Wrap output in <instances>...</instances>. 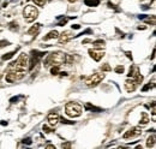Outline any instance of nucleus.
<instances>
[{
    "label": "nucleus",
    "instance_id": "f257e3e1",
    "mask_svg": "<svg viewBox=\"0 0 156 149\" xmlns=\"http://www.w3.org/2000/svg\"><path fill=\"white\" fill-rule=\"evenodd\" d=\"M65 53L62 52H55V53H49L47 58L44 59V67H51V66H60L61 64L65 63Z\"/></svg>",
    "mask_w": 156,
    "mask_h": 149
},
{
    "label": "nucleus",
    "instance_id": "f03ea898",
    "mask_svg": "<svg viewBox=\"0 0 156 149\" xmlns=\"http://www.w3.org/2000/svg\"><path fill=\"white\" fill-rule=\"evenodd\" d=\"M29 67V56L25 53H20L16 61L11 63L9 66V70H16V71H27Z\"/></svg>",
    "mask_w": 156,
    "mask_h": 149
},
{
    "label": "nucleus",
    "instance_id": "7ed1b4c3",
    "mask_svg": "<svg viewBox=\"0 0 156 149\" xmlns=\"http://www.w3.org/2000/svg\"><path fill=\"white\" fill-rule=\"evenodd\" d=\"M39 16V10L34 6V5H27L23 10V17L25 19V22L31 23Z\"/></svg>",
    "mask_w": 156,
    "mask_h": 149
},
{
    "label": "nucleus",
    "instance_id": "20e7f679",
    "mask_svg": "<svg viewBox=\"0 0 156 149\" xmlns=\"http://www.w3.org/2000/svg\"><path fill=\"white\" fill-rule=\"evenodd\" d=\"M82 112H83L82 106L76 102H69L65 106V113L71 118H77L82 114Z\"/></svg>",
    "mask_w": 156,
    "mask_h": 149
},
{
    "label": "nucleus",
    "instance_id": "39448f33",
    "mask_svg": "<svg viewBox=\"0 0 156 149\" xmlns=\"http://www.w3.org/2000/svg\"><path fill=\"white\" fill-rule=\"evenodd\" d=\"M103 78H105L103 71H102V74H101V72L93 74L90 77L87 78V81H85V85H87V87H96L98 84H100V83L103 81Z\"/></svg>",
    "mask_w": 156,
    "mask_h": 149
},
{
    "label": "nucleus",
    "instance_id": "423d86ee",
    "mask_svg": "<svg viewBox=\"0 0 156 149\" xmlns=\"http://www.w3.org/2000/svg\"><path fill=\"white\" fill-rule=\"evenodd\" d=\"M25 76V71H16V70H9V72L5 76L6 82L9 83H13L16 81H20Z\"/></svg>",
    "mask_w": 156,
    "mask_h": 149
},
{
    "label": "nucleus",
    "instance_id": "0eeeda50",
    "mask_svg": "<svg viewBox=\"0 0 156 149\" xmlns=\"http://www.w3.org/2000/svg\"><path fill=\"white\" fill-rule=\"evenodd\" d=\"M43 56H44L43 52H34V51H33V52H31V56H30V59H29V69L33 70L34 66L39 63L40 59Z\"/></svg>",
    "mask_w": 156,
    "mask_h": 149
},
{
    "label": "nucleus",
    "instance_id": "6e6552de",
    "mask_svg": "<svg viewBox=\"0 0 156 149\" xmlns=\"http://www.w3.org/2000/svg\"><path fill=\"white\" fill-rule=\"evenodd\" d=\"M142 133V130L138 126H135V128H131L130 130H127L124 135H122V138L124 140H129V138H133V137H137Z\"/></svg>",
    "mask_w": 156,
    "mask_h": 149
},
{
    "label": "nucleus",
    "instance_id": "1a4fd4ad",
    "mask_svg": "<svg viewBox=\"0 0 156 149\" xmlns=\"http://www.w3.org/2000/svg\"><path fill=\"white\" fill-rule=\"evenodd\" d=\"M137 85H138V82H137L135 78H129V79L125 81V89L129 93L135 92L137 89Z\"/></svg>",
    "mask_w": 156,
    "mask_h": 149
},
{
    "label": "nucleus",
    "instance_id": "9d476101",
    "mask_svg": "<svg viewBox=\"0 0 156 149\" xmlns=\"http://www.w3.org/2000/svg\"><path fill=\"white\" fill-rule=\"evenodd\" d=\"M72 37H73V33H72L71 30H65L62 34H60V35L58 36L59 43H60V45H62V43H67Z\"/></svg>",
    "mask_w": 156,
    "mask_h": 149
},
{
    "label": "nucleus",
    "instance_id": "9b49d317",
    "mask_svg": "<svg viewBox=\"0 0 156 149\" xmlns=\"http://www.w3.org/2000/svg\"><path fill=\"white\" fill-rule=\"evenodd\" d=\"M89 56H91L95 61H100L103 56H105V52L101 51L100 48H95V49H89Z\"/></svg>",
    "mask_w": 156,
    "mask_h": 149
},
{
    "label": "nucleus",
    "instance_id": "f8f14e48",
    "mask_svg": "<svg viewBox=\"0 0 156 149\" xmlns=\"http://www.w3.org/2000/svg\"><path fill=\"white\" fill-rule=\"evenodd\" d=\"M47 122H48V124H49L51 126H55V125L59 123L58 113H55V112L49 113V114H48V117H47Z\"/></svg>",
    "mask_w": 156,
    "mask_h": 149
},
{
    "label": "nucleus",
    "instance_id": "ddd939ff",
    "mask_svg": "<svg viewBox=\"0 0 156 149\" xmlns=\"http://www.w3.org/2000/svg\"><path fill=\"white\" fill-rule=\"evenodd\" d=\"M40 29H41V24H35V25H33L29 30H28V35H31V36H36V34H39Z\"/></svg>",
    "mask_w": 156,
    "mask_h": 149
},
{
    "label": "nucleus",
    "instance_id": "4468645a",
    "mask_svg": "<svg viewBox=\"0 0 156 149\" xmlns=\"http://www.w3.org/2000/svg\"><path fill=\"white\" fill-rule=\"evenodd\" d=\"M59 36V33L57 30H52L51 33H48V35H46V36L43 37V41H48V40H51V38H58Z\"/></svg>",
    "mask_w": 156,
    "mask_h": 149
},
{
    "label": "nucleus",
    "instance_id": "2eb2a0df",
    "mask_svg": "<svg viewBox=\"0 0 156 149\" xmlns=\"http://www.w3.org/2000/svg\"><path fill=\"white\" fill-rule=\"evenodd\" d=\"M147 147L148 148L155 147V135H151L150 137H148V140H147Z\"/></svg>",
    "mask_w": 156,
    "mask_h": 149
},
{
    "label": "nucleus",
    "instance_id": "dca6fc26",
    "mask_svg": "<svg viewBox=\"0 0 156 149\" xmlns=\"http://www.w3.org/2000/svg\"><path fill=\"white\" fill-rule=\"evenodd\" d=\"M149 122H150V119H149L148 114H147L145 112H143V113H142V119H140L139 124H140V125H147Z\"/></svg>",
    "mask_w": 156,
    "mask_h": 149
},
{
    "label": "nucleus",
    "instance_id": "f3484780",
    "mask_svg": "<svg viewBox=\"0 0 156 149\" xmlns=\"http://www.w3.org/2000/svg\"><path fill=\"white\" fill-rule=\"evenodd\" d=\"M87 6H98L100 4V0H84Z\"/></svg>",
    "mask_w": 156,
    "mask_h": 149
},
{
    "label": "nucleus",
    "instance_id": "a211bd4d",
    "mask_svg": "<svg viewBox=\"0 0 156 149\" xmlns=\"http://www.w3.org/2000/svg\"><path fill=\"white\" fill-rule=\"evenodd\" d=\"M93 46H94V47H96V48L105 47V41H103V40H98V41H94V42H93Z\"/></svg>",
    "mask_w": 156,
    "mask_h": 149
},
{
    "label": "nucleus",
    "instance_id": "6ab92c4d",
    "mask_svg": "<svg viewBox=\"0 0 156 149\" xmlns=\"http://www.w3.org/2000/svg\"><path fill=\"white\" fill-rule=\"evenodd\" d=\"M34 2H35V5H37V6H44L47 2H48V0H33Z\"/></svg>",
    "mask_w": 156,
    "mask_h": 149
},
{
    "label": "nucleus",
    "instance_id": "aec40b11",
    "mask_svg": "<svg viewBox=\"0 0 156 149\" xmlns=\"http://www.w3.org/2000/svg\"><path fill=\"white\" fill-rule=\"evenodd\" d=\"M60 66H51V74H58L59 71H60V69H59Z\"/></svg>",
    "mask_w": 156,
    "mask_h": 149
},
{
    "label": "nucleus",
    "instance_id": "412c9836",
    "mask_svg": "<svg viewBox=\"0 0 156 149\" xmlns=\"http://www.w3.org/2000/svg\"><path fill=\"white\" fill-rule=\"evenodd\" d=\"M16 54V51L15 52H10V53H7L6 56H2V60H7V59H10V58H12V56Z\"/></svg>",
    "mask_w": 156,
    "mask_h": 149
},
{
    "label": "nucleus",
    "instance_id": "4be33fe9",
    "mask_svg": "<svg viewBox=\"0 0 156 149\" xmlns=\"http://www.w3.org/2000/svg\"><path fill=\"white\" fill-rule=\"evenodd\" d=\"M117 74H124V71H125V69H124V66H121V65H119L115 67V70H114Z\"/></svg>",
    "mask_w": 156,
    "mask_h": 149
},
{
    "label": "nucleus",
    "instance_id": "5701e85b",
    "mask_svg": "<svg viewBox=\"0 0 156 149\" xmlns=\"http://www.w3.org/2000/svg\"><path fill=\"white\" fill-rule=\"evenodd\" d=\"M9 45H10L9 41H6V40H1V41H0V49L4 48V47H6V46H9Z\"/></svg>",
    "mask_w": 156,
    "mask_h": 149
},
{
    "label": "nucleus",
    "instance_id": "b1692460",
    "mask_svg": "<svg viewBox=\"0 0 156 149\" xmlns=\"http://www.w3.org/2000/svg\"><path fill=\"white\" fill-rule=\"evenodd\" d=\"M101 70H102V71H111L112 69H111V66H109L108 64H105L103 66H101Z\"/></svg>",
    "mask_w": 156,
    "mask_h": 149
},
{
    "label": "nucleus",
    "instance_id": "393cba45",
    "mask_svg": "<svg viewBox=\"0 0 156 149\" xmlns=\"http://www.w3.org/2000/svg\"><path fill=\"white\" fill-rule=\"evenodd\" d=\"M154 83H155V81L153 79V82H151V84H148V85H145V87L143 88V92H145V90H148V89H150V88H153V87L155 85Z\"/></svg>",
    "mask_w": 156,
    "mask_h": 149
},
{
    "label": "nucleus",
    "instance_id": "a878e982",
    "mask_svg": "<svg viewBox=\"0 0 156 149\" xmlns=\"http://www.w3.org/2000/svg\"><path fill=\"white\" fill-rule=\"evenodd\" d=\"M61 147H62V148H70V147H71V144H70V143H65V144L62 143V146H61Z\"/></svg>",
    "mask_w": 156,
    "mask_h": 149
},
{
    "label": "nucleus",
    "instance_id": "bb28decb",
    "mask_svg": "<svg viewBox=\"0 0 156 149\" xmlns=\"http://www.w3.org/2000/svg\"><path fill=\"white\" fill-rule=\"evenodd\" d=\"M47 148H55V147H54V146H52V144H48V146H47Z\"/></svg>",
    "mask_w": 156,
    "mask_h": 149
},
{
    "label": "nucleus",
    "instance_id": "cd10ccee",
    "mask_svg": "<svg viewBox=\"0 0 156 149\" xmlns=\"http://www.w3.org/2000/svg\"><path fill=\"white\" fill-rule=\"evenodd\" d=\"M76 1H78V0H69V2H76Z\"/></svg>",
    "mask_w": 156,
    "mask_h": 149
}]
</instances>
